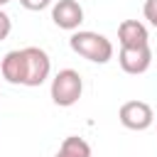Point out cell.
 Instances as JSON below:
<instances>
[{
    "label": "cell",
    "mask_w": 157,
    "mask_h": 157,
    "mask_svg": "<svg viewBox=\"0 0 157 157\" xmlns=\"http://www.w3.org/2000/svg\"><path fill=\"white\" fill-rule=\"evenodd\" d=\"M69 47L78 56H83L93 64H108L113 59V42L91 29H76L69 37Z\"/></svg>",
    "instance_id": "1"
},
{
    "label": "cell",
    "mask_w": 157,
    "mask_h": 157,
    "mask_svg": "<svg viewBox=\"0 0 157 157\" xmlns=\"http://www.w3.org/2000/svg\"><path fill=\"white\" fill-rule=\"evenodd\" d=\"M83 93V78L76 69H61L54 78H52V86H49V96L52 101L59 105V108H71L78 103Z\"/></svg>",
    "instance_id": "2"
},
{
    "label": "cell",
    "mask_w": 157,
    "mask_h": 157,
    "mask_svg": "<svg viewBox=\"0 0 157 157\" xmlns=\"http://www.w3.org/2000/svg\"><path fill=\"white\" fill-rule=\"evenodd\" d=\"M25 66H27L25 86H29V88L42 86L49 78V74H52V59L39 47H25Z\"/></svg>",
    "instance_id": "3"
},
{
    "label": "cell",
    "mask_w": 157,
    "mask_h": 157,
    "mask_svg": "<svg viewBox=\"0 0 157 157\" xmlns=\"http://www.w3.org/2000/svg\"><path fill=\"white\" fill-rule=\"evenodd\" d=\"M118 120H120L123 128L135 130V132H142V130H147L155 123V113H152L150 103H145V101H128V103L120 105Z\"/></svg>",
    "instance_id": "4"
},
{
    "label": "cell",
    "mask_w": 157,
    "mask_h": 157,
    "mask_svg": "<svg viewBox=\"0 0 157 157\" xmlns=\"http://www.w3.org/2000/svg\"><path fill=\"white\" fill-rule=\"evenodd\" d=\"M118 64L130 76L145 74L150 69V64H152V49H150V44H145V47H120Z\"/></svg>",
    "instance_id": "5"
},
{
    "label": "cell",
    "mask_w": 157,
    "mask_h": 157,
    "mask_svg": "<svg viewBox=\"0 0 157 157\" xmlns=\"http://www.w3.org/2000/svg\"><path fill=\"white\" fill-rule=\"evenodd\" d=\"M52 20L59 29L76 32L83 22V7L78 5V0H59L52 5Z\"/></svg>",
    "instance_id": "6"
},
{
    "label": "cell",
    "mask_w": 157,
    "mask_h": 157,
    "mask_svg": "<svg viewBox=\"0 0 157 157\" xmlns=\"http://www.w3.org/2000/svg\"><path fill=\"white\" fill-rule=\"evenodd\" d=\"M25 49H12L2 56V64H0V74L7 83H15V86H25Z\"/></svg>",
    "instance_id": "7"
},
{
    "label": "cell",
    "mask_w": 157,
    "mask_h": 157,
    "mask_svg": "<svg viewBox=\"0 0 157 157\" xmlns=\"http://www.w3.org/2000/svg\"><path fill=\"white\" fill-rule=\"evenodd\" d=\"M118 42L120 47H145L150 44V32L137 20H123L118 25Z\"/></svg>",
    "instance_id": "8"
},
{
    "label": "cell",
    "mask_w": 157,
    "mask_h": 157,
    "mask_svg": "<svg viewBox=\"0 0 157 157\" xmlns=\"http://www.w3.org/2000/svg\"><path fill=\"white\" fill-rule=\"evenodd\" d=\"M54 157H91V145L78 135H69V137H64V142Z\"/></svg>",
    "instance_id": "9"
},
{
    "label": "cell",
    "mask_w": 157,
    "mask_h": 157,
    "mask_svg": "<svg viewBox=\"0 0 157 157\" xmlns=\"http://www.w3.org/2000/svg\"><path fill=\"white\" fill-rule=\"evenodd\" d=\"M142 12H145V20H147L152 27H157V0H145Z\"/></svg>",
    "instance_id": "10"
},
{
    "label": "cell",
    "mask_w": 157,
    "mask_h": 157,
    "mask_svg": "<svg viewBox=\"0 0 157 157\" xmlns=\"http://www.w3.org/2000/svg\"><path fill=\"white\" fill-rule=\"evenodd\" d=\"M10 32H12V20H10V15L0 7V42H2V39H7V37H10Z\"/></svg>",
    "instance_id": "11"
},
{
    "label": "cell",
    "mask_w": 157,
    "mask_h": 157,
    "mask_svg": "<svg viewBox=\"0 0 157 157\" xmlns=\"http://www.w3.org/2000/svg\"><path fill=\"white\" fill-rule=\"evenodd\" d=\"M20 5H22L25 10H29V12H39V10L49 7L52 0H20Z\"/></svg>",
    "instance_id": "12"
},
{
    "label": "cell",
    "mask_w": 157,
    "mask_h": 157,
    "mask_svg": "<svg viewBox=\"0 0 157 157\" xmlns=\"http://www.w3.org/2000/svg\"><path fill=\"white\" fill-rule=\"evenodd\" d=\"M7 2H12V0H0V7H5Z\"/></svg>",
    "instance_id": "13"
}]
</instances>
